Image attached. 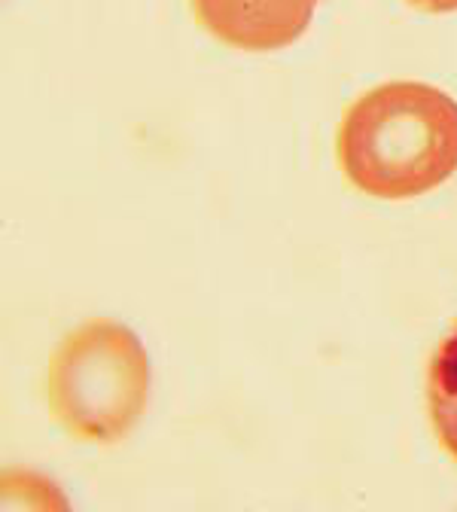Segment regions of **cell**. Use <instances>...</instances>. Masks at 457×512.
<instances>
[{
	"instance_id": "6da1fadb",
	"label": "cell",
	"mask_w": 457,
	"mask_h": 512,
	"mask_svg": "<svg viewBox=\"0 0 457 512\" xmlns=\"http://www.w3.org/2000/svg\"><path fill=\"white\" fill-rule=\"evenodd\" d=\"M336 156L366 196L418 199L457 171V101L430 83H381L342 113Z\"/></svg>"
},
{
	"instance_id": "7a4b0ae2",
	"label": "cell",
	"mask_w": 457,
	"mask_h": 512,
	"mask_svg": "<svg viewBox=\"0 0 457 512\" xmlns=\"http://www.w3.org/2000/svg\"><path fill=\"white\" fill-rule=\"evenodd\" d=\"M150 381V357L132 330L104 317L86 320L49 360V415L80 442L113 445L141 424Z\"/></svg>"
},
{
	"instance_id": "3957f363",
	"label": "cell",
	"mask_w": 457,
	"mask_h": 512,
	"mask_svg": "<svg viewBox=\"0 0 457 512\" xmlns=\"http://www.w3.org/2000/svg\"><path fill=\"white\" fill-rule=\"evenodd\" d=\"M199 25L226 46L272 52L299 40L320 0H189Z\"/></svg>"
},
{
	"instance_id": "277c9868",
	"label": "cell",
	"mask_w": 457,
	"mask_h": 512,
	"mask_svg": "<svg viewBox=\"0 0 457 512\" xmlns=\"http://www.w3.org/2000/svg\"><path fill=\"white\" fill-rule=\"evenodd\" d=\"M427 412L439 445L457 461V320L427 366Z\"/></svg>"
},
{
	"instance_id": "5b68a950",
	"label": "cell",
	"mask_w": 457,
	"mask_h": 512,
	"mask_svg": "<svg viewBox=\"0 0 457 512\" xmlns=\"http://www.w3.org/2000/svg\"><path fill=\"white\" fill-rule=\"evenodd\" d=\"M409 7L424 10V13H454L457 10V0H406Z\"/></svg>"
}]
</instances>
